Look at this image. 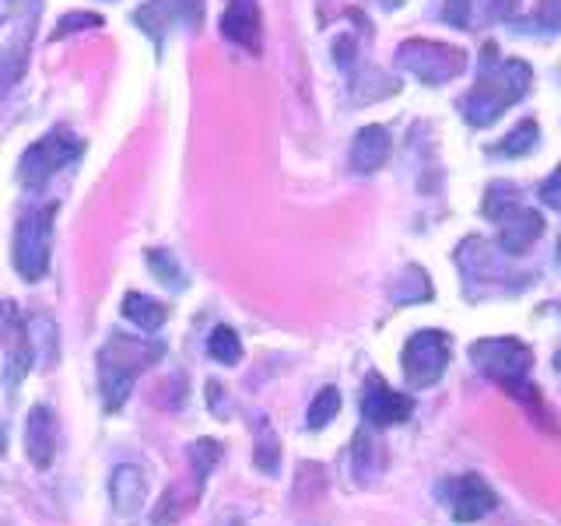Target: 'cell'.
<instances>
[{"mask_svg":"<svg viewBox=\"0 0 561 526\" xmlns=\"http://www.w3.org/2000/svg\"><path fill=\"white\" fill-rule=\"evenodd\" d=\"M534 84V70L526 60L499 57L495 43H488L481 53V75L478 84L460 99V113L470 127H491L508 105H516Z\"/></svg>","mask_w":561,"mask_h":526,"instance_id":"obj_1","label":"cell"},{"mask_svg":"<svg viewBox=\"0 0 561 526\" xmlns=\"http://www.w3.org/2000/svg\"><path fill=\"white\" fill-rule=\"evenodd\" d=\"M162 355H165L162 341H140V338L110 333V341L99 351V390L105 411H119L137 386V376L148 373Z\"/></svg>","mask_w":561,"mask_h":526,"instance_id":"obj_2","label":"cell"},{"mask_svg":"<svg viewBox=\"0 0 561 526\" xmlns=\"http://www.w3.org/2000/svg\"><path fill=\"white\" fill-rule=\"evenodd\" d=\"M470 362L481 376L499 382L505 393L523 403H537V386L530 382L534 351L516 338H481L470 344Z\"/></svg>","mask_w":561,"mask_h":526,"instance_id":"obj_3","label":"cell"},{"mask_svg":"<svg viewBox=\"0 0 561 526\" xmlns=\"http://www.w3.org/2000/svg\"><path fill=\"white\" fill-rule=\"evenodd\" d=\"M186 460H190V484H186V473L175 484H169V491L158 499L151 513V526H172L186 513H193V505L201 502L207 488V473L221 460V443H215V438H197V443L186 449Z\"/></svg>","mask_w":561,"mask_h":526,"instance_id":"obj_4","label":"cell"},{"mask_svg":"<svg viewBox=\"0 0 561 526\" xmlns=\"http://www.w3.org/2000/svg\"><path fill=\"white\" fill-rule=\"evenodd\" d=\"M53 218H57V204L35 207L22 215L14 228V271L22 274L28 285L43 281L49 271V250H53Z\"/></svg>","mask_w":561,"mask_h":526,"instance_id":"obj_5","label":"cell"},{"mask_svg":"<svg viewBox=\"0 0 561 526\" xmlns=\"http://www.w3.org/2000/svg\"><path fill=\"white\" fill-rule=\"evenodd\" d=\"M397 64L421 84H446L467 70V53L435 39H408L397 49Z\"/></svg>","mask_w":561,"mask_h":526,"instance_id":"obj_6","label":"cell"},{"mask_svg":"<svg viewBox=\"0 0 561 526\" xmlns=\"http://www.w3.org/2000/svg\"><path fill=\"white\" fill-rule=\"evenodd\" d=\"M453 355V344H449V333L443 330H417L414 338L403 344V376H408V386L414 390H428L438 379H443L446 365Z\"/></svg>","mask_w":561,"mask_h":526,"instance_id":"obj_7","label":"cell"},{"mask_svg":"<svg viewBox=\"0 0 561 526\" xmlns=\"http://www.w3.org/2000/svg\"><path fill=\"white\" fill-rule=\"evenodd\" d=\"M78 155H81V140L57 130L43 140H35V145L22 155V162H18V180H22V186H28V190H39L64 165L75 162Z\"/></svg>","mask_w":561,"mask_h":526,"instance_id":"obj_8","label":"cell"},{"mask_svg":"<svg viewBox=\"0 0 561 526\" xmlns=\"http://www.w3.org/2000/svg\"><path fill=\"white\" fill-rule=\"evenodd\" d=\"M438 495H443L449 516L456 523H478L491 516L499 508V495L481 473H460V478H449L438 484Z\"/></svg>","mask_w":561,"mask_h":526,"instance_id":"obj_9","label":"cell"},{"mask_svg":"<svg viewBox=\"0 0 561 526\" xmlns=\"http://www.w3.org/2000/svg\"><path fill=\"white\" fill-rule=\"evenodd\" d=\"M414 414V400L408 393H397L382 376L368 373L362 390V418L368 428H393L403 425Z\"/></svg>","mask_w":561,"mask_h":526,"instance_id":"obj_10","label":"cell"},{"mask_svg":"<svg viewBox=\"0 0 561 526\" xmlns=\"http://www.w3.org/2000/svg\"><path fill=\"white\" fill-rule=\"evenodd\" d=\"M491 221H499V250L505 256H523L543 236V215L534 207L513 204Z\"/></svg>","mask_w":561,"mask_h":526,"instance_id":"obj_11","label":"cell"},{"mask_svg":"<svg viewBox=\"0 0 561 526\" xmlns=\"http://www.w3.org/2000/svg\"><path fill=\"white\" fill-rule=\"evenodd\" d=\"M456 263H460V271L463 277L470 281H481V285H502L505 277H513L508 274V263H505V253L499 250H491V242L484 239H463L460 242V250H456Z\"/></svg>","mask_w":561,"mask_h":526,"instance_id":"obj_12","label":"cell"},{"mask_svg":"<svg viewBox=\"0 0 561 526\" xmlns=\"http://www.w3.org/2000/svg\"><path fill=\"white\" fill-rule=\"evenodd\" d=\"M221 35L228 43L242 46L245 53H260L263 43V18L256 0H228L221 14Z\"/></svg>","mask_w":561,"mask_h":526,"instance_id":"obj_13","label":"cell"},{"mask_svg":"<svg viewBox=\"0 0 561 526\" xmlns=\"http://www.w3.org/2000/svg\"><path fill=\"white\" fill-rule=\"evenodd\" d=\"M4 390H14L18 382L28 376V365L35 362L32 338H28V323L22 316H14V309L4 312Z\"/></svg>","mask_w":561,"mask_h":526,"instance_id":"obj_14","label":"cell"},{"mask_svg":"<svg viewBox=\"0 0 561 526\" xmlns=\"http://www.w3.org/2000/svg\"><path fill=\"white\" fill-rule=\"evenodd\" d=\"M134 22L145 28L151 39H162L169 25H197L201 22V0H154V4L140 8Z\"/></svg>","mask_w":561,"mask_h":526,"instance_id":"obj_15","label":"cell"},{"mask_svg":"<svg viewBox=\"0 0 561 526\" xmlns=\"http://www.w3.org/2000/svg\"><path fill=\"white\" fill-rule=\"evenodd\" d=\"M25 453L35 470H46L57 456V418L46 403H35L25 418Z\"/></svg>","mask_w":561,"mask_h":526,"instance_id":"obj_16","label":"cell"},{"mask_svg":"<svg viewBox=\"0 0 561 526\" xmlns=\"http://www.w3.org/2000/svg\"><path fill=\"white\" fill-rule=\"evenodd\" d=\"M110 502L116 516H137L148 502V478L137 464H119L110 478Z\"/></svg>","mask_w":561,"mask_h":526,"instance_id":"obj_17","label":"cell"},{"mask_svg":"<svg viewBox=\"0 0 561 526\" xmlns=\"http://www.w3.org/2000/svg\"><path fill=\"white\" fill-rule=\"evenodd\" d=\"M390 148H393V137L386 127L373 123V127H362L355 134V145H351V169L368 175L386 165V158H390Z\"/></svg>","mask_w":561,"mask_h":526,"instance_id":"obj_18","label":"cell"},{"mask_svg":"<svg viewBox=\"0 0 561 526\" xmlns=\"http://www.w3.org/2000/svg\"><path fill=\"white\" fill-rule=\"evenodd\" d=\"M32 25L22 28V39H14L11 46L0 49V99H4L11 88L22 81L25 64H28V46H32Z\"/></svg>","mask_w":561,"mask_h":526,"instance_id":"obj_19","label":"cell"},{"mask_svg":"<svg viewBox=\"0 0 561 526\" xmlns=\"http://www.w3.org/2000/svg\"><path fill=\"white\" fill-rule=\"evenodd\" d=\"M123 316L140 327V330H158L165 320H169V309L162 302H154V298L140 295V291H130L127 298H123Z\"/></svg>","mask_w":561,"mask_h":526,"instance_id":"obj_20","label":"cell"},{"mask_svg":"<svg viewBox=\"0 0 561 526\" xmlns=\"http://www.w3.org/2000/svg\"><path fill=\"white\" fill-rule=\"evenodd\" d=\"M337 414H341V390H337V386H323V390L316 393L312 403H309L306 425H309L312 432H320V428H327Z\"/></svg>","mask_w":561,"mask_h":526,"instance_id":"obj_21","label":"cell"},{"mask_svg":"<svg viewBox=\"0 0 561 526\" xmlns=\"http://www.w3.org/2000/svg\"><path fill=\"white\" fill-rule=\"evenodd\" d=\"M253 464L260 473H277L280 470V443L274 428L267 425V421H260L256 425V453H253Z\"/></svg>","mask_w":561,"mask_h":526,"instance_id":"obj_22","label":"cell"},{"mask_svg":"<svg viewBox=\"0 0 561 526\" xmlns=\"http://www.w3.org/2000/svg\"><path fill=\"white\" fill-rule=\"evenodd\" d=\"M207 351H210V358H215L218 365H239L242 341H239V333L232 327H215V330H210V338H207Z\"/></svg>","mask_w":561,"mask_h":526,"instance_id":"obj_23","label":"cell"},{"mask_svg":"<svg viewBox=\"0 0 561 526\" xmlns=\"http://www.w3.org/2000/svg\"><path fill=\"white\" fill-rule=\"evenodd\" d=\"M519 0H470V28L473 25H495L516 18Z\"/></svg>","mask_w":561,"mask_h":526,"instance_id":"obj_24","label":"cell"},{"mask_svg":"<svg viewBox=\"0 0 561 526\" xmlns=\"http://www.w3.org/2000/svg\"><path fill=\"white\" fill-rule=\"evenodd\" d=\"M537 137H540V127L537 119H523L519 127L508 134L502 145L495 148V155H505V158H519V155H530L537 148Z\"/></svg>","mask_w":561,"mask_h":526,"instance_id":"obj_25","label":"cell"},{"mask_svg":"<svg viewBox=\"0 0 561 526\" xmlns=\"http://www.w3.org/2000/svg\"><path fill=\"white\" fill-rule=\"evenodd\" d=\"M421 298H432V285H428V274L417 271V267H408L403 277L397 281L393 288V302H421Z\"/></svg>","mask_w":561,"mask_h":526,"instance_id":"obj_26","label":"cell"},{"mask_svg":"<svg viewBox=\"0 0 561 526\" xmlns=\"http://www.w3.org/2000/svg\"><path fill=\"white\" fill-rule=\"evenodd\" d=\"M148 267L158 274V281H165V285L172 291H180L186 281H183V271H180V263H175V256L169 250H151L148 253Z\"/></svg>","mask_w":561,"mask_h":526,"instance_id":"obj_27","label":"cell"},{"mask_svg":"<svg viewBox=\"0 0 561 526\" xmlns=\"http://www.w3.org/2000/svg\"><path fill=\"white\" fill-rule=\"evenodd\" d=\"M561 32V0H540L534 14L523 22V32Z\"/></svg>","mask_w":561,"mask_h":526,"instance_id":"obj_28","label":"cell"},{"mask_svg":"<svg viewBox=\"0 0 561 526\" xmlns=\"http://www.w3.org/2000/svg\"><path fill=\"white\" fill-rule=\"evenodd\" d=\"M513 204H519V190L513 183H491L488 186V197H484V215L488 218L502 215V210L513 207Z\"/></svg>","mask_w":561,"mask_h":526,"instance_id":"obj_29","label":"cell"},{"mask_svg":"<svg viewBox=\"0 0 561 526\" xmlns=\"http://www.w3.org/2000/svg\"><path fill=\"white\" fill-rule=\"evenodd\" d=\"M84 25L99 28V25H102V18H99V14H92V11L67 14V18H60V25H57V32H53V39H64V35H70V32H81Z\"/></svg>","mask_w":561,"mask_h":526,"instance_id":"obj_30","label":"cell"},{"mask_svg":"<svg viewBox=\"0 0 561 526\" xmlns=\"http://www.w3.org/2000/svg\"><path fill=\"white\" fill-rule=\"evenodd\" d=\"M443 18L453 28H470V0H446Z\"/></svg>","mask_w":561,"mask_h":526,"instance_id":"obj_31","label":"cell"},{"mask_svg":"<svg viewBox=\"0 0 561 526\" xmlns=\"http://www.w3.org/2000/svg\"><path fill=\"white\" fill-rule=\"evenodd\" d=\"M540 201L548 204V207H554V210H561V165L543 180V186H540Z\"/></svg>","mask_w":561,"mask_h":526,"instance_id":"obj_32","label":"cell"},{"mask_svg":"<svg viewBox=\"0 0 561 526\" xmlns=\"http://www.w3.org/2000/svg\"><path fill=\"white\" fill-rule=\"evenodd\" d=\"M382 4H386V8H400V4H403V0H382Z\"/></svg>","mask_w":561,"mask_h":526,"instance_id":"obj_33","label":"cell"},{"mask_svg":"<svg viewBox=\"0 0 561 526\" xmlns=\"http://www.w3.org/2000/svg\"><path fill=\"white\" fill-rule=\"evenodd\" d=\"M554 365H558V373H561V351H558V358H554Z\"/></svg>","mask_w":561,"mask_h":526,"instance_id":"obj_34","label":"cell"},{"mask_svg":"<svg viewBox=\"0 0 561 526\" xmlns=\"http://www.w3.org/2000/svg\"><path fill=\"white\" fill-rule=\"evenodd\" d=\"M558 263H561V239H558Z\"/></svg>","mask_w":561,"mask_h":526,"instance_id":"obj_35","label":"cell"}]
</instances>
